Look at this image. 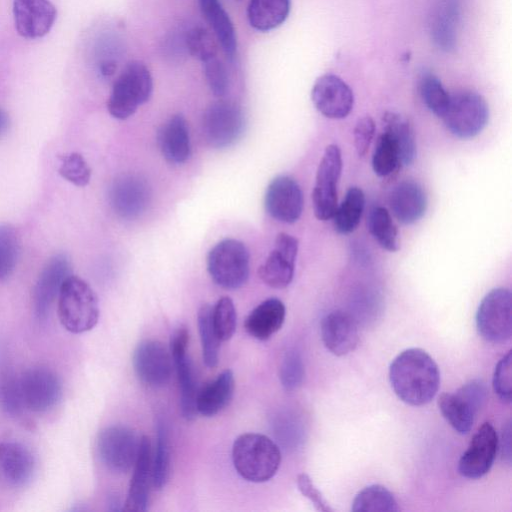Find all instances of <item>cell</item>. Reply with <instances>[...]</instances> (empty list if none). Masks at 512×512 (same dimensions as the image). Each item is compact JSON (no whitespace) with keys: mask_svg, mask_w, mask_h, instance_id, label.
<instances>
[{"mask_svg":"<svg viewBox=\"0 0 512 512\" xmlns=\"http://www.w3.org/2000/svg\"><path fill=\"white\" fill-rule=\"evenodd\" d=\"M141 438L131 428L112 425L104 428L97 438V451L102 463L111 471L126 473L135 464Z\"/></svg>","mask_w":512,"mask_h":512,"instance_id":"9","label":"cell"},{"mask_svg":"<svg viewBox=\"0 0 512 512\" xmlns=\"http://www.w3.org/2000/svg\"><path fill=\"white\" fill-rule=\"evenodd\" d=\"M245 129V116L239 105L220 100L210 104L202 118V132L205 141L215 149L233 145Z\"/></svg>","mask_w":512,"mask_h":512,"instance_id":"7","label":"cell"},{"mask_svg":"<svg viewBox=\"0 0 512 512\" xmlns=\"http://www.w3.org/2000/svg\"><path fill=\"white\" fill-rule=\"evenodd\" d=\"M511 351L497 364L493 375V389L500 400L511 402Z\"/></svg>","mask_w":512,"mask_h":512,"instance_id":"46","label":"cell"},{"mask_svg":"<svg viewBox=\"0 0 512 512\" xmlns=\"http://www.w3.org/2000/svg\"><path fill=\"white\" fill-rule=\"evenodd\" d=\"M108 509L111 511H121L123 510L122 502L119 496L113 494L108 497L107 501Z\"/></svg>","mask_w":512,"mask_h":512,"instance_id":"50","label":"cell"},{"mask_svg":"<svg viewBox=\"0 0 512 512\" xmlns=\"http://www.w3.org/2000/svg\"><path fill=\"white\" fill-rule=\"evenodd\" d=\"M264 205L274 219L288 224L295 223L303 211L302 190L292 177L277 176L267 187Z\"/></svg>","mask_w":512,"mask_h":512,"instance_id":"18","label":"cell"},{"mask_svg":"<svg viewBox=\"0 0 512 512\" xmlns=\"http://www.w3.org/2000/svg\"><path fill=\"white\" fill-rule=\"evenodd\" d=\"M374 133L375 123L370 116H365L358 120L354 128V144L360 157L367 154Z\"/></svg>","mask_w":512,"mask_h":512,"instance_id":"48","label":"cell"},{"mask_svg":"<svg viewBox=\"0 0 512 512\" xmlns=\"http://www.w3.org/2000/svg\"><path fill=\"white\" fill-rule=\"evenodd\" d=\"M202 63L204 76L211 92L217 97L225 96L229 90L230 81L224 64L216 56Z\"/></svg>","mask_w":512,"mask_h":512,"instance_id":"44","label":"cell"},{"mask_svg":"<svg viewBox=\"0 0 512 512\" xmlns=\"http://www.w3.org/2000/svg\"><path fill=\"white\" fill-rule=\"evenodd\" d=\"M59 174L78 187L86 186L91 178V169L83 156L77 152L60 157Z\"/></svg>","mask_w":512,"mask_h":512,"instance_id":"42","label":"cell"},{"mask_svg":"<svg viewBox=\"0 0 512 512\" xmlns=\"http://www.w3.org/2000/svg\"><path fill=\"white\" fill-rule=\"evenodd\" d=\"M389 205L399 222L411 225L424 216L427 209V196L419 183L405 180L391 190Z\"/></svg>","mask_w":512,"mask_h":512,"instance_id":"23","label":"cell"},{"mask_svg":"<svg viewBox=\"0 0 512 512\" xmlns=\"http://www.w3.org/2000/svg\"><path fill=\"white\" fill-rule=\"evenodd\" d=\"M0 405L10 416L17 417L24 411L19 378L14 375H6L0 380Z\"/></svg>","mask_w":512,"mask_h":512,"instance_id":"43","label":"cell"},{"mask_svg":"<svg viewBox=\"0 0 512 512\" xmlns=\"http://www.w3.org/2000/svg\"><path fill=\"white\" fill-rule=\"evenodd\" d=\"M207 270L220 287L234 290L242 287L249 278L250 255L245 244L227 238L218 242L207 255Z\"/></svg>","mask_w":512,"mask_h":512,"instance_id":"5","label":"cell"},{"mask_svg":"<svg viewBox=\"0 0 512 512\" xmlns=\"http://www.w3.org/2000/svg\"><path fill=\"white\" fill-rule=\"evenodd\" d=\"M156 449L152 458V485L155 489H162L170 475V442L166 422L158 419L156 424Z\"/></svg>","mask_w":512,"mask_h":512,"instance_id":"33","label":"cell"},{"mask_svg":"<svg viewBox=\"0 0 512 512\" xmlns=\"http://www.w3.org/2000/svg\"><path fill=\"white\" fill-rule=\"evenodd\" d=\"M132 361L138 379L145 385L159 388L169 382L173 360L171 353L160 341H141L134 350Z\"/></svg>","mask_w":512,"mask_h":512,"instance_id":"13","label":"cell"},{"mask_svg":"<svg viewBox=\"0 0 512 512\" xmlns=\"http://www.w3.org/2000/svg\"><path fill=\"white\" fill-rule=\"evenodd\" d=\"M150 483H152L151 443L147 436H142L123 510L146 511L149 504Z\"/></svg>","mask_w":512,"mask_h":512,"instance_id":"22","label":"cell"},{"mask_svg":"<svg viewBox=\"0 0 512 512\" xmlns=\"http://www.w3.org/2000/svg\"><path fill=\"white\" fill-rule=\"evenodd\" d=\"M212 324L220 341L229 340L236 330V309L229 297L220 298L212 307Z\"/></svg>","mask_w":512,"mask_h":512,"instance_id":"41","label":"cell"},{"mask_svg":"<svg viewBox=\"0 0 512 512\" xmlns=\"http://www.w3.org/2000/svg\"><path fill=\"white\" fill-rule=\"evenodd\" d=\"M498 435L490 423H484L473 435L458 463L459 473L469 479L487 474L498 451Z\"/></svg>","mask_w":512,"mask_h":512,"instance_id":"17","label":"cell"},{"mask_svg":"<svg viewBox=\"0 0 512 512\" xmlns=\"http://www.w3.org/2000/svg\"><path fill=\"white\" fill-rule=\"evenodd\" d=\"M365 206V196L359 187H351L337 206L333 215V225L340 234H349L359 225Z\"/></svg>","mask_w":512,"mask_h":512,"instance_id":"32","label":"cell"},{"mask_svg":"<svg viewBox=\"0 0 512 512\" xmlns=\"http://www.w3.org/2000/svg\"><path fill=\"white\" fill-rule=\"evenodd\" d=\"M34 469V457L25 445L16 441L0 442V473L10 485H25Z\"/></svg>","mask_w":512,"mask_h":512,"instance_id":"24","label":"cell"},{"mask_svg":"<svg viewBox=\"0 0 512 512\" xmlns=\"http://www.w3.org/2000/svg\"><path fill=\"white\" fill-rule=\"evenodd\" d=\"M188 343V330L185 327L177 328L170 339V353L179 383L181 414L184 419L190 421L198 414L196 408L198 390L193 365L187 354Z\"/></svg>","mask_w":512,"mask_h":512,"instance_id":"11","label":"cell"},{"mask_svg":"<svg viewBox=\"0 0 512 512\" xmlns=\"http://www.w3.org/2000/svg\"><path fill=\"white\" fill-rule=\"evenodd\" d=\"M286 308L277 298H269L256 306L247 316L244 327L253 338L265 341L283 325Z\"/></svg>","mask_w":512,"mask_h":512,"instance_id":"26","label":"cell"},{"mask_svg":"<svg viewBox=\"0 0 512 512\" xmlns=\"http://www.w3.org/2000/svg\"><path fill=\"white\" fill-rule=\"evenodd\" d=\"M419 90L426 107L442 118L448 108L450 95L440 79L433 73H424L420 79Z\"/></svg>","mask_w":512,"mask_h":512,"instance_id":"38","label":"cell"},{"mask_svg":"<svg viewBox=\"0 0 512 512\" xmlns=\"http://www.w3.org/2000/svg\"><path fill=\"white\" fill-rule=\"evenodd\" d=\"M311 100L315 108L330 119L347 117L354 105L353 91L334 74H324L317 78L311 90Z\"/></svg>","mask_w":512,"mask_h":512,"instance_id":"16","label":"cell"},{"mask_svg":"<svg viewBox=\"0 0 512 512\" xmlns=\"http://www.w3.org/2000/svg\"><path fill=\"white\" fill-rule=\"evenodd\" d=\"M8 115L0 108V135L3 134L8 127Z\"/></svg>","mask_w":512,"mask_h":512,"instance_id":"51","label":"cell"},{"mask_svg":"<svg viewBox=\"0 0 512 512\" xmlns=\"http://www.w3.org/2000/svg\"><path fill=\"white\" fill-rule=\"evenodd\" d=\"M56 15V8L49 0L13 1L16 30L27 39L45 36L52 28Z\"/></svg>","mask_w":512,"mask_h":512,"instance_id":"20","label":"cell"},{"mask_svg":"<svg viewBox=\"0 0 512 512\" xmlns=\"http://www.w3.org/2000/svg\"><path fill=\"white\" fill-rule=\"evenodd\" d=\"M297 486L299 491L307 497L318 511L330 512L332 509L328 506L321 492L316 488L311 478L305 474H299L297 477Z\"/></svg>","mask_w":512,"mask_h":512,"instance_id":"49","label":"cell"},{"mask_svg":"<svg viewBox=\"0 0 512 512\" xmlns=\"http://www.w3.org/2000/svg\"><path fill=\"white\" fill-rule=\"evenodd\" d=\"M400 165L398 149L392 137L385 131L378 138L373 152V171L380 177H386L391 175Z\"/></svg>","mask_w":512,"mask_h":512,"instance_id":"39","label":"cell"},{"mask_svg":"<svg viewBox=\"0 0 512 512\" xmlns=\"http://www.w3.org/2000/svg\"><path fill=\"white\" fill-rule=\"evenodd\" d=\"M455 7L448 8L444 7L442 12L438 14L437 22L435 23V33L437 35V42L444 47V49H450L455 38Z\"/></svg>","mask_w":512,"mask_h":512,"instance_id":"47","label":"cell"},{"mask_svg":"<svg viewBox=\"0 0 512 512\" xmlns=\"http://www.w3.org/2000/svg\"><path fill=\"white\" fill-rule=\"evenodd\" d=\"M438 406L455 431L466 434L471 430L478 410L459 391L442 393L438 398Z\"/></svg>","mask_w":512,"mask_h":512,"instance_id":"30","label":"cell"},{"mask_svg":"<svg viewBox=\"0 0 512 512\" xmlns=\"http://www.w3.org/2000/svg\"><path fill=\"white\" fill-rule=\"evenodd\" d=\"M232 461L245 480L262 483L270 480L281 463L279 447L270 438L258 433H245L232 446Z\"/></svg>","mask_w":512,"mask_h":512,"instance_id":"2","label":"cell"},{"mask_svg":"<svg viewBox=\"0 0 512 512\" xmlns=\"http://www.w3.org/2000/svg\"><path fill=\"white\" fill-rule=\"evenodd\" d=\"M342 171V155L335 144L328 145L319 162L312 192L313 210L317 219L326 221L337 208V185Z\"/></svg>","mask_w":512,"mask_h":512,"instance_id":"10","label":"cell"},{"mask_svg":"<svg viewBox=\"0 0 512 512\" xmlns=\"http://www.w3.org/2000/svg\"><path fill=\"white\" fill-rule=\"evenodd\" d=\"M383 122L385 131L392 137L398 149L400 164L411 165L416 158V141L410 123L395 112H386Z\"/></svg>","mask_w":512,"mask_h":512,"instance_id":"31","label":"cell"},{"mask_svg":"<svg viewBox=\"0 0 512 512\" xmlns=\"http://www.w3.org/2000/svg\"><path fill=\"white\" fill-rule=\"evenodd\" d=\"M18 378L25 408L30 411L46 412L53 408L62 396L61 381L48 368H29Z\"/></svg>","mask_w":512,"mask_h":512,"instance_id":"12","label":"cell"},{"mask_svg":"<svg viewBox=\"0 0 512 512\" xmlns=\"http://www.w3.org/2000/svg\"><path fill=\"white\" fill-rule=\"evenodd\" d=\"M479 334L491 343L510 339L512 331V298L507 288H494L482 299L477 313Z\"/></svg>","mask_w":512,"mask_h":512,"instance_id":"8","label":"cell"},{"mask_svg":"<svg viewBox=\"0 0 512 512\" xmlns=\"http://www.w3.org/2000/svg\"><path fill=\"white\" fill-rule=\"evenodd\" d=\"M212 307L203 304L197 315L198 330L202 346V356L205 365L209 368L217 366L219 361L220 339L218 338L211 317Z\"/></svg>","mask_w":512,"mask_h":512,"instance_id":"36","label":"cell"},{"mask_svg":"<svg viewBox=\"0 0 512 512\" xmlns=\"http://www.w3.org/2000/svg\"><path fill=\"white\" fill-rule=\"evenodd\" d=\"M21 241L18 231L11 224L0 225V281L8 278L14 271L19 255Z\"/></svg>","mask_w":512,"mask_h":512,"instance_id":"37","label":"cell"},{"mask_svg":"<svg viewBox=\"0 0 512 512\" xmlns=\"http://www.w3.org/2000/svg\"><path fill=\"white\" fill-rule=\"evenodd\" d=\"M279 375L280 382L287 391L294 390L301 384L304 377V365L297 351L291 350L285 354Z\"/></svg>","mask_w":512,"mask_h":512,"instance_id":"45","label":"cell"},{"mask_svg":"<svg viewBox=\"0 0 512 512\" xmlns=\"http://www.w3.org/2000/svg\"><path fill=\"white\" fill-rule=\"evenodd\" d=\"M71 271L70 260L64 254H57L48 260L33 290V306L38 318H46L65 280L72 275Z\"/></svg>","mask_w":512,"mask_h":512,"instance_id":"19","label":"cell"},{"mask_svg":"<svg viewBox=\"0 0 512 512\" xmlns=\"http://www.w3.org/2000/svg\"><path fill=\"white\" fill-rule=\"evenodd\" d=\"M290 8V0H250L247 6V18L255 30L267 32L285 22Z\"/></svg>","mask_w":512,"mask_h":512,"instance_id":"29","label":"cell"},{"mask_svg":"<svg viewBox=\"0 0 512 512\" xmlns=\"http://www.w3.org/2000/svg\"><path fill=\"white\" fill-rule=\"evenodd\" d=\"M389 380L400 400L412 406H422L435 397L440 373L435 361L424 350L410 348L392 361Z\"/></svg>","mask_w":512,"mask_h":512,"instance_id":"1","label":"cell"},{"mask_svg":"<svg viewBox=\"0 0 512 512\" xmlns=\"http://www.w3.org/2000/svg\"><path fill=\"white\" fill-rule=\"evenodd\" d=\"M197 2L223 51L232 58L237 49V38L228 13L219 0H197Z\"/></svg>","mask_w":512,"mask_h":512,"instance_id":"28","label":"cell"},{"mask_svg":"<svg viewBox=\"0 0 512 512\" xmlns=\"http://www.w3.org/2000/svg\"><path fill=\"white\" fill-rule=\"evenodd\" d=\"M235 380L232 370L222 371L214 380L206 384L197 394V412L212 417L226 408L234 394Z\"/></svg>","mask_w":512,"mask_h":512,"instance_id":"27","label":"cell"},{"mask_svg":"<svg viewBox=\"0 0 512 512\" xmlns=\"http://www.w3.org/2000/svg\"><path fill=\"white\" fill-rule=\"evenodd\" d=\"M367 226L372 237L383 249L390 252L399 249L398 231L386 208L378 206L371 209Z\"/></svg>","mask_w":512,"mask_h":512,"instance_id":"34","label":"cell"},{"mask_svg":"<svg viewBox=\"0 0 512 512\" xmlns=\"http://www.w3.org/2000/svg\"><path fill=\"white\" fill-rule=\"evenodd\" d=\"M57 299L60 322L69 332L84 333L97 324L100 313L98 298L83 279L70 275Z\"/></svg>","mask_w":512,"mask_h":512,"instance_id":"3","label":"cell"},{"mask_svg":"<svg viewBox=\"0 0 512 512\" xmlns=\"http://www.w3.org/2000/svg\"><path fill=\"white\" fill-rule=\"evenodd\" d=\"M153 92V80L147 66L140 61L129 62L112 86L107 101L110 115L124 120L146 103Z\"/></svg>","mask_w":512,"mask_h":512,"instance_id":"4","label":"cell"},{"mask_svg":"<svg viewBox=\"0 0 512 512\" xmlns=\"http://www.w3.org/2000/svg\"><path fill=\"white\" fill-rule=\"evenodd\" d=\"M158 145L163 157L172 164H182L191 155V143L186 119L181 114L171 116L158 132Z\"/></svg>","mask_w":512,"mask_h":512,"instance_id":"25","label":"cell"},{"mask_svg":"<svg viewBox=\"0 0 512 512\" xmlns=\"http://www.w3.org/2000/svg\"><path fill=\"white\" fill-rule=\"evenodd\" d=\"M298 247V240L292 235L282 232L276 236L273 250L258 269L266 285L283 289L292 282Z\"/></svg>","mask_w":512,"mask_h":512,"instance_id":"14","label":"cell"},{"mask_svg":"<svg viewBox=\"0 0 512 512\" xmlns=\"http://www.w3.org/2000/svg\"><path fill=\"white\" fill-rule=\"evenodd\" d=\"M186 52L194 58L204 62L217 54V46L210 32L201 25L185 30Z\"/></svg>","mask_w":512,"mask_h":512,"instance_id":"40","label":"cell"},{"mask_svg":"<svg viewBox=\"0 0 512 512\" xmlns=\"http://www.w3.org/2000/svg\"><path fill=\"white\" fill-rule=\"evenodd\" d=\"M321 337L325 347L336 356L352 352L359 342L354 318L341 310L332 311L322 319Z\"/></svg>","mask_w":512,"mask_h":512,"instance_id":"21","label":"cell"},{"mask_svg":"<svg viewBox=\"0 0 512 512\" xmlns=\"http://www.w3.org/2000/svg\"><path fill=\"white\" fill-rule=\"evenodd\" d=\"M108 197L112 209L118 216L134 219L148 208L151 188L141 176L126 174L113 181Z\"/></svg>","mask_w":512,"mask_h":512,"instance_id":"15","label":"cell"},{"mask_svg":"<svg viewBox=\"0 0 512 512\" xmlns=\"http://www.w3.org/2000/svg\"><path fill=\"white\" fill-rule=\"evenodd\" d=\"M442 119L451 134L461 139H470L486 127L489 107L479 93L461 91L450 95V102Z\"/></svg>","mask_w":512,"mask_h":512,"instance_id":"6","label":"cell"},{"mask_svg":"<svg viewBox=\"0 0 512 512\" xmlns=\"http://www.w3.org/2000/svg\"><path fill=\"white\" fill-rule=\"evenodd\" d=\"M397 502L392 493L381 485H371L362 489L352 503L353 512H395Z\"/></svg>","mask_w":512,"mask_h":512,"instance_id":"35","label":"cell"}]
</instances>
